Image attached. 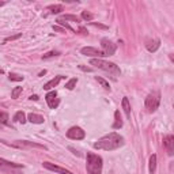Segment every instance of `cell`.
Listing matches in <instances>:
<instances>
[{
    "mask_svg": "<svg viewBox=\"0 0 174 174\" xmlns=\"http://www.w3.org/2000/svg\"><path fill=\"white\" fill-rule=\"evenodd\" d=\"M124 138L116 132H110L108 135L102 136L98 142L94 143L95 150H103V151H114L124 146Z\"/></svg>",
    "mask_w": 174,
    "mask_h": 174,
    "instance_id": "1",
    "label": "cell"
},
{
    "mask_svg": "<svg viewBox=\"0 0 174 174\" xmlns=\"http://www.w3.org/2000/svg\"><path fill=\"white\" fill-rule=\"evenodd\" d=\"M87 174H102V158L94 153H87Z\"/></svg>",
    "mask_w": 174,
    "mask_h": 174,
    "instance_id": "2",
    "label": "cell"
},
{
    "mask_svg": "<svg viewBox=\"0 0 174 174\" xmlns=\"http://www.w3.org/2000/svg\"><path fill=\"white\" fill-rule=\"evenodd\" d=\"M90 64H91V65H95L97 68L102 69V71H105V72L112 73L114 78L121 75V69L118 68V65H116L114 63L105 61V60H102V59H91V60H90Z\"/></svg>",
    "mask_w": 174,
    "mask_h": 174,
    "instance_id": "3",
    "label": "cell"
},
{
    "mask_svg": "<svg viewBox=\"0 0 174 174\" xmlns=\"http://www.w3.org/2000/svg\"><path fill=\"white\" fill-rule=\"evenodd\" d=\"M3 144H7L10 147H14V148H19V150H26V148H40V150H48L46 146L44 144H38L34 142H27V140H15V142H11L7 143L6 140H0Z\"/></svg>",
    "mask_w": 174,
    "mask_h": 174,
    "instance_id": "4",
    "label": "cell"
},
{
    "mask_svg": "<svg viewBox=\"0 0 174 174\" xmlns=\"http://www.w3.org/2000/svg\"><path fill=\"white\" fill-rule=\"evenodd\" d=\"M159 103H161V92L159 91H153V92H150V94L147 95L144 105H146V108H147L148 112L153 113L159 108Z\"/></svg>",
    "mask_w": 174,
    "mask_h": 174,
    "instance_id": "5",
    "label": "cell"
},
{
    "mask_svg": "<svg viewBox=\"0 0 174 174\" xmlns=\"http://www.w3.org/2000/svg\"><path fill=\"white\" fill-rule=\"evenodd\" d=\"M80 53L83 56H87V57H91V59H102L105 57V53L102 50L97 49V48H92V46H84L80 49Z\"/></svg>",
    "mask_w": 174,
    "mask_h": 174,
    "instance_id": "6",
    "label": "cell"
},
{
    "mask_svg": "<svg viewBox=\"0 0 174 174\" xmlns=\"http://www.w3.org/2000/svg\"><path fill=\"white\" fill-rule=\"evenodd\" d=\"M101 46H102V52L105 53V56H113L114 52H116V49H117L116 44H113L109 38H102L101 40Z\"/></svg>",
    "mask_w": 174,
    "mask_h": 174,
    "instance_id": "7",
    "label": "cell"
},
{
    "mask_svg": "<svg viewBox=\"0 0 174 174\" xmlns=\"http://www.w3.org/2000/svg\"><path fill=\"white\" fill-rule=\"evenodd\" d=\"M86 136V132L83 131L80 127H72L67 131V138L72 140H82Z\"/></svg>",
    "mask_w": 174,
    "mask_h": 174,
    "instance_id": "8",
    "label": "cell"
},
{
    "mask_svg": "<svg viewBox=\"0 0 174 174\" xmlns=\"http://www.w3.org/2000/svg\"><path fill=\"white\" fill-rule=\"evenodd\" d=\"M45 99H46L48 106H49L50 109H56L59 106V103H60V99L57 98V92L56 91H49L46 94Z\"/></svg>",
    "mask_w": 174,
    "mask_h": 174,
    "instance_id": "9",
    "label": "cell"
},
{
    "mask_svg": "<svg viewBox=\"0 0 174 174\" xmlns=\"http://www.w3.org/2000/svg\"><path fill=\"white\" fill-rule=\"evenodd\" d=\"M14 169H23V165L21 163H14V162L6 161V159L0 158V170L7 172V170H14Z\"/></svg>",
    "mask_w": 174,
    "mask_h": 174,
    "instance_id": "10",
    "label": "cell"
},
{
    "mask_svg": "<svg viewBox=\"0 0 174 174\" xmlns=\"http://www.w3.org/2000/svg\"><path fill=\"white\" fill-rule=\"evenodd\" d=\"M42 166L48 170H50V172H54V173H59V174H73L72 172H69V170H67L64 167H60V166L57 165H53L50 163V162H44Z\"/></svg>",
    "mask_w": 174,
    "mask_h": 174,
    "instance_id": "11",
    "label": "cell"
},
{
    "mask_svg": "<svg viewBox=\"0 0 174 174\" xmlns=\"http://www.w3.org/2000/svg\"><path fill=\"white\" fill-rule=\"evenodd\" d=\"M163 146L166 151H167V154L170 157H173L174 155V136L173 135H166L163 138Z\"/></svg>",
    "mask_w": 174,
    "mask_h": 174,
    "instance_id": "12",
    "label": "cell"
},
{
    "mask_svg": "<svg viewBox=\"0 0 174 174\" xmlns=\"http://www.w3.org/2000/svg\"><path fill=\"white\" fill-rule=\"evenodd\" d=\"M64 79V76L63 75H59V76H56V78H53L52 80H49L48 83H45L44 84V90H52L53 87H56L59 83H60V80H63Z\"/></svg>",
    "mask_w": 174,
    "mask_h": 174,
    "instance_id": "13",
    "label": "cell"
},
{
    "mask_svg": "<svg viewBox=\"0 0 174 174\" xmlns=\"http://www.w3.org/2000/svg\"><path fill=\"white\" fill-rule=\"evenodd\" d=\"M146 46H147V50L148 52H157L159 49V46H161V41H159L158 38L154 40V41H147Z\"/></svg>",
    "mask_w": 174,
    "mask_h": 174,
    "instance_id": "14",
    "label": "cell"
},
{
    "mask_svg": "<svg viewBox=\"0 0 174 174\" xmlns=\"http://www.w3.org/2000/svg\"><path fill=\"white\" fill-rule=\"evenodd\" d=\"M27 120L30 121V123L33 124H44V117L42 116H40V114H35V113H30L27 116Z\"/></svg>",
    "mask_w": 174,
    "mask_h": 174,
    "instance_id": "15",
    "label": "cell"
},
{
    "mask_svg": "<svg viewBox=\"0 0 174 174\" xmlns=\"http://www.w3.org/2000/svg\"><path fill=\"white\" fill-rule=\"evenodd\" d=\"M121 127H123V120H121L120 112H118V110H116V112H114V123L112 125V128L113 129H120Z\"/></svg>",
    "mask_w": 174,
    "mask_h": 174,
    "instance_id": "16",
    "label": "cell"
},
{
    "mask_svg": "<svg viewBox=\"0 0 174 174\" xmlns=\"http://www.w3.org/2000/svg\"><path fill=\"white\" fill-rule=\"evenodd\" d=\"M155 170H157V155L153 154L150 157V163H148V172L150 174H154Z\"/></svg>",
    "mask_w": 174,
    "mask_h": 174,
    "instance_id": "17",
    "label": "cell"
},
{
    "mask_svg": "<svg viewBox=\"0 0 174 174\" xmlns=\"http://www.w3.org/2000/svg\"><path fill=\"white\" fill-rule=\"evenodd\" d=\"M123 109H124L125 114H127V117L131 118V103H129V101H128L127 97L123 98Z\"/></svg>",
    "mask_w": 174,
    "mask_h": 174,
    "instance_id": "18",
    "label": "cell"
},
{
    "mask_svg": "<svg viewBox=\"0 0 174 174\" xmlns=\"http://www.w3.org/2000/svg\"><path fill=\"white\" fill-rule=\"evenodd\" d=\"M14 121H16V123H22V124H25L26 121V114L22 112V110H19V112H16L15 113V116H14Z\"/></svg>",
    "mask_w": 174,
    "mask_h": 174,
    "instance_id": "19",
    "label": "cell"
},
{
    "mask_svg": "<svg viewBox=\"0 0 174 174\" xmlns=\"http://www.w3.org/2000/svg\"><path fill=\"white\" fill-rule=\"evenodd\" d=\"M57 19H60V21H72V22H76V23H79L80 22V18H78L76 15H63L60 18H57Z\"/></svg>",
    "mask_w": 174,
    "mask_h": 174,
    "instance_id": "20",
    "label": "cell"
},
{
    "mask_svg": "<svg viewBox=\"0 0 174 174\" xmlns=\"http://www.w3.org/2000/svg\"><path fill=\"white\" fill-rule=\"evenodd\" d=\"M48 10H50V14H59L64 10V7H63L61 4H56V6H49Z\"/></svg>",
    "mask_w": 174,
    "mask_h": 174,
    "instance_id": "21",
    "label": "cell"
},
{
    "mask_svg": "<svg viewBox=\"0 0 174 174\" xmlns=\"http://www.w3.org/2000/svg\"><path fill=\"white\" fill-rule=\"evenodd\" d=\"M95 80H97V82L101 84V86L105 88V90H108V91H110V84H109V82H106L105 79H102V78H99V76H97L95 78Z\"/></svg>",
    "mask_w": 174,
    "mask_h": 174,
    "instance_id": "22",
    "label": "cell"
},
{
    "mask_svg": "<svg viewBox=\"0 0 174 174\" xmlns=\"http://www.w3.org/2000/svg\"><path fill=\"white\" fill-rule=\"evenodd\" d=\"M76 83H78V79L76 78H72V79H69L68 82L65 83V88H68V90H73L76 86Z\"/></svg>",
    "mask_w": 174,
    "mask_h": 174,
    "instance_id": "23",
    "label": "cell"
},
{
    "mask_svg": "<svg viewBox=\"0 0 174 174\" xmlns=\"http://www.w3.org/2000/svg\"><path fill=\"white\" fill-rule=\"evenodd\" d=\"M60 52L59 50H50V52H48V53H45L42 56V59L44 60H46V59H50V57H56V56H60Z\"/></svg>",
    "mask_w": 174,
    "mask_h": 174,
    "instance_id": "24",
    "label": "cell"
},
{
    "mask_svg": "<svg viewBox=\"0 0 174 174\" xmlns=\"http://www.w3.org/2000/svg\"><path fill=\"white\" fill-rule=\"evenodd\" d=\"M8 114H7L6 112H0V124L3 125H8Z\"/></svg>",
    "mask_w": 174,
    "mask_h": 174,
    "instance_id": "25",
    "label": "cell"
},
{
    "mask_svg": "<svg viewBox=\"0 0 174 174\" xmlns=\"http://www.w3.org/2000/svg\"><path fill=\"white\" fill-rule=\"evenodd\" d=\"M82 19L86 22H90L94 19V15H92L91 12H88V11H82Z\"/></svg>",
    "mask_w": 174,
    "mask_h": 174,
    "instance_id": "26",
    "label": "cell"
},
{
    "mask_svg": "<svg viewBox=\"0 0 174 174\" xmlns=\"http://www.w3.org/2000/svg\"><path fill=\"white\" fill-rule=\"evenodd\" d=\"M8 79L12 80V82H22V80H23V76L18 75V73H10V75H8Z\"/></svg>",
    "mask_w": 174,
    "mask_h": 174,
    "instance_id": "27",
    "label": "cell"
},
{
    "mask_svg": "<svg viewBox=\"0 0 174 174\" xmlns=\"http://www.w3.org/2000/svg\"><path fill=\"white\" fill-rule=\"evenodd\" d=\"M22 92V87H15L12 91H11V98L16 99L18 97H19V94Z\"/></svg>",
    "mask_w": 174,
    "mask_h": 174,
    "instance_id": "28",
    "label": "cell"
},
{
    "mask_svg": "<svg viewBox=\"0 0 174 174\" xmlns=\"http://www.w3.org/2000/svg\"><path fill=\"white\" fill-rule=\"evenodd\" d=\"M21 37H22V33H18V34H15V35H10V37H7V38H4V44L8 42V41H15V40L21 38Z\"/></svg>",
    "mask_w": 174,
    "mask_h": 174,
    "instance_id": "29",
    "label": "cell"
},
{
    "mask_svg": "<svg viewBox=\"0 0 174 174\" xmlns=\"http://www.w3.org/2000/svg\"><path fill=\"white\" fill-rule=\"evenodd\" d=\"M56 22H57V23H59V25H61V26H63V27H65V29H67V30H69V31H72V33H73V31H75V30H73V29L71 27V26H69L68 23H65V22H64V21H60V19H57Z\"/></svg>",
    "mask_w": 174,
    "mask_h": 174,
    "instance_id": "30",
    "label": "cell"
},
{
    "mask_svg": "<svg viewBox=\"0 0 174 174\" xmlns=\"http://www.w3.org/2000/svg\"><path fill=\"white\" fill-rule=\"evenodd\" d=\"M90 25L91 26H94V27H99V29H103V30H108V26H105V25H101V23H97V22H90Z\"/></svg>",
    "mask_w": 174,
    "mask_h": 174,
    "instance_id": "31",
    "label": "cell"
},
{
    "mask_svg": "<svg viewBox=\"0 0 174 174\" xmlns=\"http://www.w3.org/2000/svg\"><path fill=\"white\" fill-rule=\"evenodd\" d=\"M79 69H82V71H84V72H91L92 71L90 67H84V65H79Z\"/></svg>",
    "mask_w": 174,
    "mask_h": 174,
    "instance_id": "32",
    "label": "cell"
},
{
    "mask_svg": "<svg viewBox=\"0 0 174 174\" xmlns=\"http://www.w3.org/2000/svg\"><path fill=\"white\" fill-rule=\"evenodd\" d=\"M53 30H54V31H64V29L59 27V26H53Z\"/></svg>",
    "mask_w": 174,
    "mask_h": 174,
    "instance_id": "33",
    "label": "cell"
},
{
    "mask_svg": "<svg viewBox=\"0 0 174 174\" xmlns=\"http://www.w3.org/2000/svg\"><path fill=\"white\" fill-rule=\"evenodd\" d=\"M29 99H31V101H38V95H30V98H29Z\"/></svg>",
    "mask_w": 174,
    "mask_h": 174,
    "instance_id": "34",
    "label": "cell"
},
{
    "mask_svg": "<svg viewBox=\"0 0 174 174\" xmlns=\"http://www.w3.org/2000/svg\"><path fill=\"white\" fill-rule=\"evenodd\" d=\"M69 150H71V151H72V153H73V154H75V155H78V157H80V154H79V153H78V151H76L75 148H72V147H69Z\"/></svg>",
    "mask_w": 174,
    "mask_h": 174,
    "instance_id": "35",
    "label": "cell"
},
{
    "mask_svg": "<svg viewBox=\"0 0 174 174\" xmlns=\"http://www.w3.org/2000/svg\"><path fill=\"white\" fill-rule=\"evenodd\" d=\"M45 73H46V69H44V71H41V72L38 73V76H44V75H45Z\"/></svg>",
    "mask_w": 174,
    "mask_h": 174,
    "instance_id": "36",
    "label": "cell"
},
{
    "mask_svg": "<svg viewBox=\"0 0 174 174\" xmlns=\"http://www.w3.org/2000/svg\"><path fill=\"white\" fill-rule=\"evenodd\" d=\"M4 4H6L4 2H0V7H2V6H4Z\"/></svg>",
    "mask_w": 174,
    "mask_h": 174,
    "instance_id": "37",
    "label": "cell"
},
{
    "mask_svg": "<svg viewBox=\"0 0 174 174\" xmlns=\"http://www.w3.org/2000/svg\"><path fill=\"white\" fill-rule=\"evenodd\" d=\"M0 73H3V69H0Z\"/></svg>",
    "mask_w": 174,
    "mask_h": 174,
    "instance_id": "38",
    "label": "cell"
}]
</instances>
